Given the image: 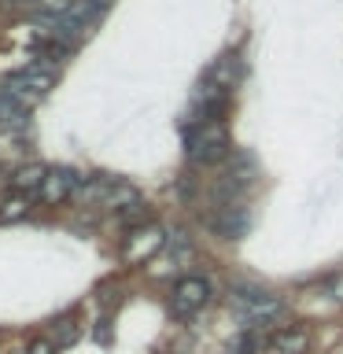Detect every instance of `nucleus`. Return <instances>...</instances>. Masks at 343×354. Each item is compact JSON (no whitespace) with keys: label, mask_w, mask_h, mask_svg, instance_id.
Returning <instances> with one entry per match:
<instances>
[{"label":"nucleus","mask_w":343,"mask_h":354,"mask_svg":"<svg viewBox=\"0 0 343 354\" xmlns=\"http://www.w3.org/2000/svg\"><path fill=\"white\" fill-rule=\"evenodd\" d=\"M232 306H237V314L248 321V325H266V321H273L281 314V295L266 292V288H232Z\"/></svg>","instance_id":"1"},{"label":"nucleus","mask_w":343,"mask_h":354,"mask_svg":"<svg viewBox=\"0 0 343 354\" xmlns=\"http://www.w3.org/2000/svg\"><path fill=\"white\" fill-rule=\"evenodd\" d=\"M221 151H225V129L218 126H185V155L188 162L196 166H207V162H218Z\"/></svg>","instance_id":"2"},{"label":"nucleus","mask_w":343,"mask_h":354,"mask_svg":"<svg viewBox=\"0 0 343 354\" xmlns=\"http://www.w3.org/2000/svg\"><path fill=\"white\" fill-rule=\"evenodd\" d=\"M52 85H55V71L30 66V71H19V74L8 77V82H4V93H8L11 100H19L22 107H30V104H37V100L48 93Z\"/></svg>","instance_id":"3"},{"label":"nucleus","mask_w":343,"mask_h":354,"mask_svg":"<svg viewBox=\"0 0 343 354\" xmlns=\"http://www.w3.org/2000/svg\"><path fill=\"white\" fill-rule=\"evenodd\" d=\"M210 303V284L203 277H181L174 288V314L177 317H192Z\"/></svg>","instance_id":"4"},{"label":"nucleus","mask_w":343,"mask_h":354,"mask_svg":"<svg viewBox=\"0 0 343 354\" xmlns=\"http://www.w3.org/2000/svg\"><path fill=\"white\" fill-rule=\"evenodd\" d=\"M82 185H85V177L74 174V170H48V177H44V185H41V199L44 203H59V199L77 192Z\"/></svg>","instance_id":"5"},{"label":"nucleus","mask_w":343,"mask_h":354,"mask_svg":"<svg viewBox=\"0 0 343 354\" xmlns=\"http://www.w3.org/2000/svg\"><path fill=\"white\" fill-rule=\"evenodd\" d=\"M210 229H214L218 236H225V240H240L243 232H248V210H243V207L218 210V214L210 218Z\"/></svg>","instance_id":"6"},{"label":"nucleus","mask_w":343,"mask_h":354,"mask_svg":"<svg viewBox=\"0 0 343 354\" xmlns=\"http://www.w3.org/2000/svg\"><path fill=\"white\" fill-rule=\"evenodd\" d=\"M163 243H166L163 229L148 225V229H140V232H133V236H129V243H126V259H129V262H144L151 251H159Z\"/></svg>","instance_id":"7"},{"label":"nucleus","mask_w":343,"mask_h":354,"mask_svg":"<svg viewBox=\"0 0 343 354\" xmlns=\"http://www.w3.org/2000/svg\"><path fill=\"white\" fill-rule=\"evenodd\" d=\"M306 351V332L299 328H284L270 339V354H303Z\"/></svg>","instance_id":"8"},{"label":"nucleus","mask_w":343,"mask_h":354,"mask_svg":"<svg viewBox=\"0 0 343 354\" xmlns=\"http://www.w3.org/2000/svg\"><path fill=\"white\" fill-rule=\"evenodd\" d=\"M22 122H26V107L8 93H0V126H22Z\"/></svg>","instance_id":"9"},{"label":"nucleus","mask_w":343,"mask_h":354,"mask_svg":"<svg viewBox=\"0 0 343 354\" xmlns=\"http://www.w3.org/2000/svg\"><path fill=\"white\" fill-rule=\"evenodd\" d=\"M44 177H48V170H44V166H22V170L15 174V188H33V192L41 196Z\"/></svg>","instance_id":"10"},{"label":"nucleus","mask_w":343,"mask_h":354,"mask_svg":"<svg viewBox=\"0 0 343 354\" xmlns=\"http://www.w3.org/2000/svg\"><path fill=\"white\" fill-rule=\"evenodd\" d=\"M37 55H44V63H63L66 55H71V44H63V41H41L37 44Z\"/></svg>","instance_id":"11"},{"label":"nucleus","mask_w":343,"mask_h":354,"mask_svg":"<svg viewBox=\"0 0 343 354\" xmlns=\"http://www.w3.org/2000/svg\"><path fill=\"white\" fill-rule=\"evenodd\" d=\"M321 295L332 299V303H343V273H332L321 281Z\"/></svg>","instance_id":"12"},{"label":"nucleus","mask_w":343,"mask_h":354,"mask_svg":"<svg viewBox=\"0 0 343 354\" xmlns=\"http://www.w3.org/2000/svg\"><path fill=\"white\" fill-rule=\"evenodd\" d=\"M22 214H26V199H8L0 207V221H19Z\"/></svg>","instance_id":"13"},{"label":"nucleus","mask_w":343,"mask_h":354,"mask_svg":"<svg viewBox=\"0 0 343 354\" xmlns=\"http://www.w3.org/2000/svg\"><path fill=\"white\" fill-rule=\"evenodd\" d=\"M254 347H259V339H254V336H248V332H243V336H237V339H232L229 354H254Z\"/></svg>","instance_id":"14"},{"label":"nucleus","mask_w":343,"mask_h":354,"mask_svg":"<svg viewBox=\"0 0 343 354\" xmlns=\"http://www.w3.org/2000/svg\"><path fill=\"white\" fill-rule=\"evenodd\" d=\"M55 347H52V343L48 339H37V343H33V347H30V354H52Z\"/></svg>","instance_id":"15"},{"label":"nucleus","mask_w":343,"mask_h":354,"mask_svg":"<svg viewBox=\"0 0 343 354\" xmlns=\"http://www.w3.org/2000/svg\"><path fill=\"white\" fill-rule=\"evenodd\" d=\"M107 325H111V321H100V325H96V339H104V343L111 339V328Z\"/></svg>","instance_id":"16"}]
</instances>
